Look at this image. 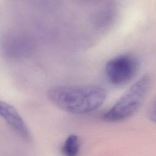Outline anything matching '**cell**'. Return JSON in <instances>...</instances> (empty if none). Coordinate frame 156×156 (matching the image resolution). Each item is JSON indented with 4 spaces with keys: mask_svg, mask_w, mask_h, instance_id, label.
<instances>
[{
    "mask_svg": "<svg viewBox=\"0 0 156 156\" xmlns=\"http://www.w3.org/2000/svg\"><path fill=\"white\" fill-rule=\"evenodd\" d=\"M48 99L68 113L85 114L102 105L107 96L105 90L94 85H56L47 91Z\"/></svg>",
    "mask_w": 156,
    "mask_h": 156,
    "instance_id": "1",
    "label": "cell"
},
{
    "mask_svg": "<svg viewBox=\"0 0 156 156\" xmlns=\"http://www.w3.org/2000/svg\"><path fill=\"white\" fill-rule=\"evenodd\" d=\"M152 83L149 74H145L133 83L116 103L102 115L107 122H119L132 116L146 98Z\"/></svg>",
    "mask_w": 156,
    "mask_h": 156,
    "instance_id": "2",
    "label": "cell"
},
{
    "mask_svg": "<svg viewBox=\"0 0 156 156\" xmlns=\"http://www.w3.org/2000/svg\"><path fill=\"white\" fill-rule=\"evenodd\" d=\"M138 68V58L133 55L125 54L110 59L105 65V74L111 84L122 86L133 79Z\"/></svg>",
    "mask_w": 156,
    "mask_h": 156,
    "instance_id": "3",
    "label": "cell"
},
{
    "mask_svg": "<svg viewBox=\"0 0 156 156\" xmlns=\"http://www.w3.org/2000/svg\"><path fill=\"white\" fill-rule=\"evenodd\" d=\"M0 113L2 118L18 136L24 140H30V135L27 126L14 107L6 102L1 101Z\"/></svg>",
    "mask_w": 156,
    "mask_h": 156,
    "instance_id": "4",
    "label": "cell"
},
{
    "mask_svg": "<svg viewBox=\"0 0 156 156\" xmlns=\"http://www.w3.org/2000/svg\"><path fill=\"white\" fill-rule=\"evenodd\" d=\"M80 141L79 137L75 134L67 136L62 148L64 156H78L80 152Z\"/></svg>",
    "mask_w": 156,
    "mask_h": 156,
    "instance_id": "5",
    "label": "cell"
},
{
    "mask_svg": "<svg viewBox=\"0 0 156 156\" xmlns=\"http://www.w3.org/2000/svg\"><path fill=\"white\" fill-rule=\"evenodd\" d=\"M147 116L151 121L156 123V95L153 98L148 106Z\"/></svg>",
    "mask_w": 156,
    "mask_h": 156,
    "instance_id": "6",
    "label": "cell"
}]
</instances>
